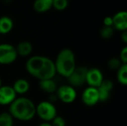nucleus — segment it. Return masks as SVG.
<instances>
[{"mask_svg":"<svg viewBox=\"0 0 127 126\" xmlns=\"http://www.w3.org/2000/svg\"><path fill=\"white\" fill-rule=\"evenodd\" d=\"M121 39L123 40V42H124V43H127V30L122 31V33H121Z\"/></svg>","mask_w":127,"mask_h":126,"instance_id":"obj_27","label":"nucleus"},{"mask_svg":"<svg viewBox=\"0 0 127 126\" xmlns=\"http://www.w3.org/2000/svg\"><path fill=\"white\" fill-rule=\"evenodd\" d=\"M99 88L110 92L113 88V82L109 79H103Z\"/></svg>","mask_w":127,"mask_h":126,"instance_id":"obj_23","label":"nucleus"},{"mask_svg":"<svg viewBox=\"0 0 127 126\" xmlns=\"http://www.w3.org/2000/svg\"><path fill=\"white\" fill-rule=\"evenodd\" d=\"M57 113L56 107L48 101H42L36 106V114L45 123L51 122L57 116Z\"/></svg>","mask_w":127,"mask_h":126,"instance_id":"obj_4","label":"nucleus"},{"mask_svg":"<svg viewBox=\"0 0 127 126\" xmlns=\"http://www.w3.org/2000/svg\"><path fill=\"white\" fill-rule=\"evenodd\" d=\"M16 50L17 55L25 57V56H28L29 55H31L33 50V46L30 42L22 41V42H20L17 45Z\"/></svg>","mask_w":127,"mask_h":126,"instance_id":"obj_13","label":"nucleus"},{"mask_svg":"<svg viewBox=\"0 0 127 126\" xmlns=\"http://www.w3.org/2000/svg\"><path fill=\"white\" fill-rule=\"evenodd\" d=\"M51 0H35L33 3V8L36 12L44 13L52 7Z\"/></svg>","mask_w":127,"mask_h":126,"instance_id":"obj_16","label":"nucleus"},{"mask_svg":"<svg viewBox=\"0 0 127 126\" xmlns=\"http://www.w3.org/2000/svg\"><path fill=\"white\" fill-rule=\"evenodd\" d=\"M12 88L16 94H24L29 91L30 84L25 79H18L14 82Z\"/></svg>","mask_w":127,"mask_h":126,"instance_id":"obj_12","label":"nucleus"},{"mask_svg":"<svg viewBox=\"0 0 127 126\" xmlns=\"http://www.w3.org/2000/svg\"><path fill=\"white\" fill-rule=\"evenodd\" d=\"M88 68L80 66L76 67L74 71L71 74V75L67 78L69 85L73 88L80 87L86 83V77Z\"/></svg>","mask_w":127,"mask_h":126,"instance_id":"obj_6","label":"nucleus"},{"mask_svg":"<svg viewBox=\"0 0 127 126\" xmlns=\"http://www.w3.org/2000/svg\"><path fill=\"white\" fill-rule=\"evenodd\" d=\"M113 25L117 30L124 31L127 29V13L124 10L118 12L112 16Z\"/></svg>","mask_w":127,"mask_h":126,"instance_id":"obj_11","label":"nucleus"},{"mask_svg":"<svg viewBox=\"0 0 127 126\" xmlns=\"http://www.w3.org/2000/svg\"><path fill=\"white\" fill-rule=\"evenodd\" d=\"M82 101L87 106H94L99 102L98 91L96 88L88 87L82 94Z\"/></svg>","mask_w":127,"mask_h":126,"instance_id":"obj_9","label":"nucleus"},{"mask_svg":"<svg viewBox=\"0 0 127 126\" xmlns=\"http://www.w3.org/2000/svg\"><path fill=\"white\" fill-rule=\"evenodd\" d=\"M1 86V78H0V87Z\"/></svg>","mask_w":127,"mask_h":126,"instance_id":"obj_30","label":"nucleus"},{"mask_svg":"<svg viewBox=\"0 0 127 126\" xmlns=\"http://www.w3.org/2000/svg\"><path fill=\"white\" fill-rule=\"evenodd\" d=\"M39 126H51V123H45V122H44V123H42V124H40Z\"/></svg>","mask_w":127,"mask_h":126,"instance_id":"obj_28","label":"nucleus"},{"mask_svg":"<svg viewBox=\"0 0 127 126\" xmlns=\"http://www.w3.org/2000/svg\"><path fill=\"white\" fill-rule=\"evenodd\" d=\"M13 118L8 112L0 114V126H13Z\"/></svg>","mask_w":127,"mask_h":126,"instance_id":"obj_18","label":"nucleus"},{"mask_svg":"<svg viewBox=\"0 0 127 126\" xmlns=\"http://www.w3.org/2000/svg\"><path fill=\"white\" fill-rule=\"evenodd\" d=\"M97 91L99 96V102H105L109 98L110 92L100 88H97Z\"/></svg>","mask_w":127,"mask_h":126,"instance_id":"obj_22","label":"nucleus"},{"mask_svg":"<svg viewBox=\"0 0 127 126\" xmlns=\"http://www.w3.org/2000/svg\"><path fill=\"white\" fill-rule=\"evenodd\" d=\"M18 55L16 48L10 44L0 45V64L10 65L14 62Z\"/></svg>","mask_w":127,"mask_h":126,"instance_id":"obj_5","label":"nucleus"},{"mask_svg":"<svg viewBox=\"0 0 127 126\" xmlns=\"http://www.w3.org/2000/svg\"><path fill=\"white\" fill-rule=\"evenodd\" d=\"M39 86L42 91L48 94H53L56 92L57 90V83L54 81L53 79L40 80L39 83Z\"/></svg>","mask_w":127,"mask_h":126,"instance_id":"obj_14","label":"nucleus"},{"mask_svg":"<svg viewBox=\"0 0 127 126\" xmlns=\"http://www.w3.org/2000/svg\"><path fill=\"white\" fill-rule=\"evenodd\" d=\"M119 59L122 64H127V47H124L121 50Z\"/></svg>","mask_w":127,"mask_h":126,"instance_id":"obj_25","label":"nucleus"},{"mask_svg":"<svg viewBox=\"0 0 127 126\" xmlns=\"http://www.w3.org/2000/svg\"><path fill=\"white\" fill-rule=\"evenodd\" d=\"M103 80V76L100 70L98 68H91L87 70L86 82L89 87L99 88Z\"/></svg>","mask_w":127,"mask_h":126,"instance_id":"obj_8","label":"nucleus"},{"mask_svg":"<svg viewBox=\"0 0 127 126\" xmlns=\"http://www.w3.org/2000/svg\"><path fill=\"white\" fill-rule=\"evenodd\" d=\"M114 34V29L112 27L103 26L100 30V36L102 38L108 39L112 37Z\"/></svg>","mask_w":127,"mask_h":126,"instance_id":"obj_19","label":"nucleus"},{"mask_svg":"<svg viewBox=\"0 0 127 126\" xmlns=\"http://www.w3.org/2000/svg\"><path fill=\"white\" fill-rule=\"evenodd\" d=\"M52 126H65V120L59 116H57L54 120L51 121Z\"/></svg>","mask_w":127,"mask_h":126,"instance_id":"obj_24","label":"nucleus"},{"mask_svg":"<svg viewBox=\"0 0 127 126\" xmlns=\"http://www.w3.org/2000/svg\"><path fill=\"white\" fill-rule=\"evenodd\" d=\"M117 79L120 84L123 85H127V64H122L118 70Z\"/></svg>","mask_w":127,"mask_h":126,"instance_id":"obj_17","label":"nucleus"},{"mask_svg":"<svg viewBox=\"0 0 127 126\" xmlns=\"http://www.w3.org/2000/svg\"><path fill=\"white\" fill-rule=\"evenodd\" d=\"M68 4V0H54L52 2V7L57 10H65Z\"/></svg>","mask_w":127,"mask_h":126,"instance_id":"obj_20","label":"nucleus"},{"mask_svg":"<svg viewBox=\"0 0 127 126\" xmlns=\"http://www.w3.org/2000/svg\"><path fill=\"white\" fill-rule=\"evenodd\" d=\"M56 72L60 76L68 78L76 68V59L74 52L69 48L63 49L54 62Z\"/></svg>","mask_w":127,"mask_h":126,"instance_id":"obj_3","label":"nucleus"},{"mask_svg":"<svg viewBox=\"0 0 127 126\" xmlns=\"http://www.w3.org/2000/svg\"><path fill=\"white\" fill-rule=\"evenodd\" d=\"M3 1H4V2L7 3V2H10V0H3Z\"/></svg>","mask_w":127,"mask_h":126,"instance_id":"obj_29","label":"nucleus"},{"mask_svg":"<svg viewBox=\"0 0 127 126\" xmlns=\"http://www.w3.org/2000/svg\"><path fill=\"white\" fill-rule=\"evenodd\" d=\"M28 73L37 79H53L57 74L54 62L43 56H33L25 64Z\"/></svg>","mask_w":127,"mask_h":126,"instance_id":"obj_1","label":"nucleus"},{"mask_svg":"<svg viewBox=\"0 0 127 126\" xmlns=\"http://www.w3.org/2000/svg\"><path fill=\"white\" fill-rule=\"evenodd\" d=\"M13 27V20L8 16L0 17V33L6 34L11 31Z\"/></svg>","mask_w":127,"mask_h":126,"instance_id":"obj_15","label":"nucleus"},{"mask_svg":"<svg viewBox=\"0 0 127 126\" xmlns=\"http://www.w3.org/2000/svg\"><path fill=\"white\" fill-rule=\"evenodd\" d=\"M8 113L18 120L30 121L36 115V105L28 98H16L10 105Z\"/></svg>","mask_w":127,"mask_h":126,"instance_id":"obj_2","label":"nucleus"},{"mask_svg":"<svg viewBox=\"0 0 127 126\" xmlns=\"http://www.w3.org/2000/svg\"><path fill=\"white\" fill-rule=\"evenodd\" d=\"M16 98V94L12 86L1 85L0 87V105H10Z\"/></svg>","mask_w":127,"mask_h":126,"instance_id":"obj_10","label":"nucleus"},{"mask_svg":"<svg viewBox=\"0 0 127 126\" xmlns=\"http://www.w3.org/2000/svg\"><path fill=\"white\" fill-rule=\"evenodd\" d=\"M122 63L118 58H112L109 60L108 66L112 70H118Z\"/></svg>","mask_w":127,"mask_h":126,"instance_id":"obj_21","label":"nucleus"},{"mask_svg":"<svg viewBox=\"0 0 127 126\" xmlns=\"http://www.w3.org/2000/svg\"><path fill=\"white\" fill-rule=\"evenodd\" d=\"M103 24L104 26H108V27H112L113 25V20L112 17L111 16H106L103 19Z\"/></svg>","mask_w":127,"mask_h":126,"instance_id":"obj_26","label":"nucleus"},{"mask_svg":"<svg viewBox=\"0 0 127 126\" xmlns=\"http://www.w3.org/2000/svg\"><path fill=\"white\" fill-rule=\"evenodd\" d=\"M57 96L58 99L63 103L70 104L74 102L77 98V92L72 86L64 85L57 90Z\"/></svg>","mask_w":127,"mask_h":126,"instance_id":"obj_7","label":"nucleus"}]
</instances>
